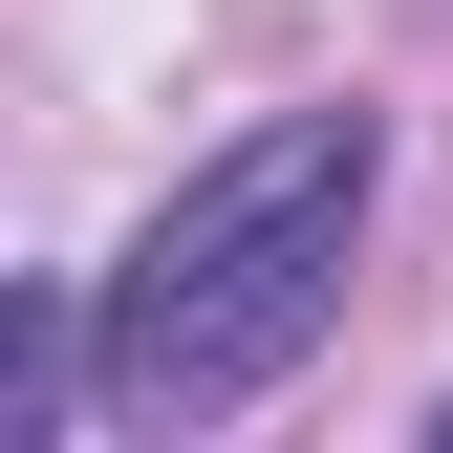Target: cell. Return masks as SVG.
<instances>
[{"instance_id":"cell-1","label":"cell","mask_w":453,"mask_h":453,"mask_svg":"<svg viewBox=\"0 0 453 453\" xmlns=\"http://www.w3.org/2000/svg\"><path fill=\"white\" fill-rule=\"evenodd\" d=\"M367 195H388V108H259L238 151H195V173L151 195V238L108 259V411L130 432L259 411V388L324 346V303H346Z\"/></svg>"}]
</instances>
